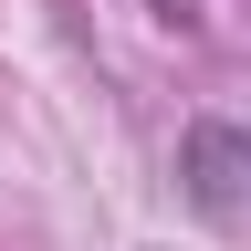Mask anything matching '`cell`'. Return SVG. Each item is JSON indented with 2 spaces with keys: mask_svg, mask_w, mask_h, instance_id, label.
<instances>
[{
  "mask_svg": "<svg viewBox=\"0 0 251 251\" xmlns=\"http://www.w3.org/2000/svg\"><path fill=\"white\" fill-rule=\"evenodd\" d=\"M178 188H188V209H199V220L251 230V126L199 115V126L178 136Z\"/></svg>",
  "mask_w": 251,
  "mask_h": 251,
  "instance_id": "1",
  "label": "cell"
}]
</instances>
